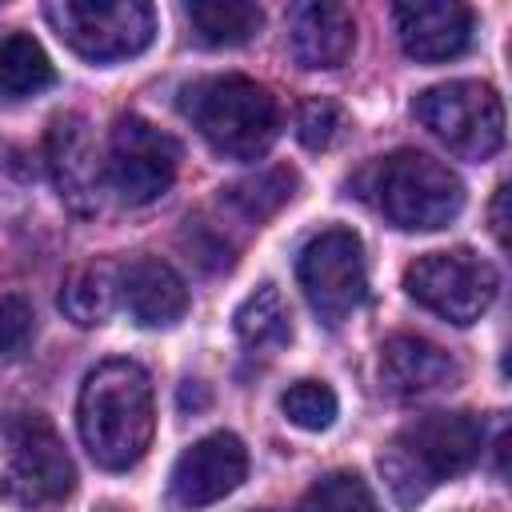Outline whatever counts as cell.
Segmentation results:
<instances>
[{
    "label": "cell",
    "mask_w": 512,
    "mask_h": 512,
    "mask_svg": "<svg viewBox=\"0 0 512 512\" xmlns=\"http://www.w3.org/2000/svg\"><path fill=\"white\" fill-rule=\"evenodd\" d=\"M76 428L88 456L108 472H128L144 460L156 432L152 380L136 360L96 364L76 400Z\"/></svg>",
    "instance_id": "obj_1"
},
{
    "label": "cell",
    "mask_w": 512,
    "mask_h": 512,
    "mask_svg": "<svg viewBox=\"0 0 512 512\" xmlns=\"http://www.w3.org/2000/svg\"><path fill=\"white\" fill-rule=\"evenodd\" d=\"M484 448V420L472 412H428L404 424L380 452V472L392 496L412 508L436 484L468 472Z\"/></svg>",
    "instance_id": "obj_2"
},
{
    "label": "cell",
    "mask_w": 512,
    "mask_h": 512,
    "mask_svg": "<svg viewBox=\"0 0 512 512\" xmlns=\"http://www.w3.org/2000/svg\"><path fill=\"white\" fill-rule=\"evenodd\" d=\"M184 116L212 144V152L228 160H256L272 148L280 132L276 96L248 76H208L180 92Z\"/></svg>",
    "instance_id": "obj_3"
},
{
    "label": "cell",
    "mask_w": 512,
    "mask_h": 512,
    "mask_svg": "<svg viewBox=\"0 0 512 512\" xmlns=\"http://www.w3.org/2000/svg\"><path fill=\"white\" fill-rule=\"evenodd\" d=\"M4 440V476L0 496L16 508H56L76 488V464L44 412H4L0 416Z\"/></svg>",
    "instance_id": "obj_4"
},
{
    "label": "cell",
    "mask_w": 512,
    "mask_h": 512,
    "mask_svg": "<svg viewBox=\"0 0 512 512\" xmlns=\"http://www.w3.org/2000/svg\"><path fill=\"white\" fill-rule=\"evenodd\" d=\"M376 208L404 232L448 228L464 208L460 176L416 148H400L376 164Z\"/></svg>",
    "instance_id": "obj_5"
},
{
    "label": "cell",
    "mask_w": 512,
    "mask_h": 512,
    "mask_svg": "<svg viewBox=\"0 0 512 512\" xmlns=\"http://www.w3.org/2000/svg\"><path fill=\"white\" fill-rule=\"evenodd\" d=\"M44 20L92 64L140 56L156 36V12L144 0H52L44 4Z\"/></svg>",
    "instance_id": "obj_6"
},
{
    "label": "cell",
    "mask_w": 512,
    "mask_h": 512,
    "mask_svg": "<svg viewBox=\"0 0 512 512\" xmlns=\"http://www.w3.org/2000/svg\"><path fill=\"white\" fill-rule=\"evenodd\" d=\"M416 120L456 156L488 160L504 144V104L492 84L448 80L432 84L412 100Z\"/></svg>",
    "instance_id": "obj_7"
},
{
    "label": "cell",
    "mask_w": 512,
    "mask_h": 512,
    "mask_svg": "<svg viewBox=\"0 0 512 512\" xmlns=\"http://www.w3.org/2000/svg\"><path fill=\"white\" fill-rule=\"evenodd\" d=\"M496 268L476 256L472 248H444V252H424L404 268V292L436 312L440 320L452 324H472L488 312L496 300Z\"/></svg>",
    "instance_id": "obj_8"
},
{
    "label": "cell",
    "mask_w": 512,
    "mask_h": 512,
    "mask_svg": "<svg viewBox=\"0 0 512 512\" xmlns=\"http://www.w3.org/2000/svg\"><path fill=\"white\" fill-rule=\"evenodd\" d=\"M296 280L312 304V312L340 328L364 300H368V264L364 244L352 228H324L300 248Z\"/></svg>",
    "instance_id": "obj_9"
},
{
    "label": "cell",
    "mask_w": 512,
    "mask_h": 512,
    "mask_svg": "<svg viewBox=\"0 0 512 512\" xmlns=\"http://www.w3.org/2000/svg\"><path fill=\"white\" fill-rule=\"evenodd\" d=\"M180 168V144L176 136H168L164 128H156L152 120L124 112L112 124L108 136V160H104V176L116 188V196L124 204H152L160 200Z\"/></svg>",
    "instance_id": "obj_10"
},
{
    "label": "cell",
    "mask_w": 512,
    "mask_h": 512,
    "mask_svg": "<svg viewBox=\"0 0 512 512\" xmlns=\"http://www.w3.org/2000/svg\"><path fill=\"white\" fill-rule=\"evenodd\" d=\"M48 172L60 200L76 216H96L104 204V160L96 152L92 128L80 112H64L48 124Z\"/></svg>",
    "instance_id": "obj_11"
},
{
    "label": "cell",
    "mask_w": 512,
    "mask_h": 512,
    "mask_svg": "<svg viewBox=\"0 0 512 512\" xmlns=\"http://www.w3.org/2000/svg\"><path fill=\"white\" fill-rule=\"evenodd\" d=\"M248 476V448L236 432H208L172 464V500L180 508H208L240 488Z\"/></svg>",
    "instance_id": "obj_12"
},
{
    "label": "cell",
    "mask_w": 512,
    "mask_h": 512,
    "mask_svg": "<svg viewBox=\"0 0 512 512\" xmlns=\"http://www.w3.org/2000/svg\"><path fill=\"white\" fill-rule=\"evenodd\" d=\"M392 24L400 36V48L420 64H440L460 56L472 44V8L456 0H420V4H396Z\"/></svg>",
    "instance_id": "obj_13"
},
{
    "label": "cell",
    "mask_w": 512,
    "mask_h": 512,
    "mask_svg": "<svg viewBox=\"0 0 512 512\" xmlns=\"http://www.w3.org/2000/svg\"><path fill=\"white\" fill-rule=\"evenodd\" d=\"M460 380V364L432 340L424 336H388L380 344V388L392 396H428V392H444Z\"/></svg>",
    "instance_id": "obj_14"
},
{
    "label": "cell",
    "mask_w": 512,
    "mask_h": 512,
    "mask_svg": "<svg viewBox=\"0 0 512 512\" xmlns=\"http://www.w3.org/2000/svg\"><path fill=\"white\" fill-rule=\"evenodd\" d=\"M288 48L300 68H340L356 48V20L332 0L296 4L288 16Z\"/></svg>",
    "instance_id": "obj_15"
},
{
    "label": "cell",
    "mask_w": 512,
    "mask_h": 512,
    "mask_svg": "<svg viewBox=\"0 0 512 512\" xmlns=\"http://www.w3.org/2000/svg\"><path fill=\"white\" fill-rule=\"evenodd\" d=\"M120 300L140 328H168L188 312V288L180 272L156 256H140L120 272Z\"/></svg>",
    "instance_id": "obj_16"
},
{
    "label": "cell",
    "mask_w": 512,
    "mask_h": 512,
    "mask_svg": "<svg viewBox=\"0 0 512 512\" xmlns=\"http://www.w3.org/2000/svg\"><path fill=\"white\" fill-rule=\"evenodd\" d=\"M192 32L208 48H236L248 44L264 28V8L252 0H192L184 8Z\"/></svg>",
    "instance_id": "obj_17"
},
{
    "label": "cell",
    "mask_w": 512,
    "mask_h": 512,
    "mask_svg": "<svg viewBox=\"0 0 512 512\" xmlns=\"http://www.w3.org/2000/svg\"><path fill=\"white\" fill-rule=\"evenodd\" d=\"M232 328L248 348H284L292 340V316L280 288L264 280L256 292H248L232 316Z\"/></svg>",
    "instance_id": "obj_18"
},
{
    "label": "cell",
    "mask_w": 512,
    "mask_h": 512,
    "mask_svg": "<svg viewBox=\"0 0 512 512\" xmlns=\"http://www.w3.org/2000/svg\"><path fill=\"white\" fill-rule=\"evenodd\" d=\"M116 292H120V280H116L112 264H84L64 280L60 312L80 328L104 324L112 316V308H116Z\"/></svg>",
    "instance_id": "obj_19"
},
{
    "label": "cell",
    "mask_w": 512,
    "mask_h": 512,
    "mask_svg": "<svg viewBox=\"0 0 512 512\" xmlns=\"http://www.w3.org/2000/svg\"><path fill=\"white\" fill-rule=\"evenodd\" d=\"M56 80V68L40 40L28 32H12L0 40V88L8 96H36Z\"/></svg>",
    "instance_id": "obj_20"
},
{
    "label": "cell",
    "mask_w": 512,
    "mask_h": 512,
    "mask_svg": "<svg viewBox=\"0 0 512 512\" xmlns=\"http://www.w3.org/2000/svg\"><path fill=\"white\" fill-rule=\"evenodd\" d=\"M296 192V172L292 168H260L256 176H244L228 188H220V200L228 208H236L244 220L260 224L272 212H280Z\"/></svg>",
    "instance_id": "obj_21"
},
{
    "label": "cell",
    "mask_w": 512,
    "mask_h": 512,
    "mask_svg": "<svg viewBox=\"0 0 512 512\" xmlns=\"http://www.w3.org/2000/svg\"><path fill=\"white\" fill-rule=\"evenodd\" d=\"M336 392L324 380H296L284 396H280V412L288 416V424L304 428V432H324L336 420Z\"/></svg>",
    "instance_id": "obj_22"
},
{
    "label": "cell",
    "mask_w": 512,
    "mask_h": 512,
    "mask_svg": "<svg viewBox=\"0 0 512 512\" xmlns=\"http://www.w3.org/2000/svg\"><path fill=\"white\" fill-rule=\"evenodd\" d=\"M304 508L308 512H380L372 488L356 472H328L324 480H316Z\"/></svg>",
    "instance_id": "obj_23"
},
{
    "label": "cell",
    "mask_w": 512,
    "mask_h": 512,
    "mask_svg": "<svg viewBox=\"0 0 512 512\" xmlns=\"http://www.w3.org/2000/svg\"><path fill=\"white\" fill-rule=\"evenodd\" d=\"M32 336H36V312L28 296L4 292L0 296V364L20 360L32 348Z\"/></svg>",
    "instance_id": "obj_24"
},
{
    "label": "cell",
    "mask_w": 512,
    "mask_h": 512,
    "mask_svg": "<svg viewBox=\"0 0 512 512\" xmlns=\"http://www.w3.org/2000/svg\"><path fill=\"white\" fill-rule=\"evenodd\" d=\"M340 132H344V108L336 100H328V96H316L296 112V136L312 152L332 148L340 140Z\"/></svg>",
    "instance_id": "obj_25"
},
{
    "label": "cell",
    "mask_w": 512,
    "mask_h": 512,
    "mask_svg": "<svg viewBox=\"0 0 512 512\" xmlns=\"http://www.w3.org/2000/svg\"><path fill=\"white\" fill-rule=\"evenodd\" d=\"M184 244H192V256H196V264H204V268H228V264H232L228 240L216 236V232H212L208 224H200V220H188Z\"/></svg>",
    "instance_id": "obj_26"
},
{
    "label": "cell",
    "mask_w": 512,
    "mask_h": 512,
    "mask_svg": "<svg viewBox=\"0 0 512 512\" xmlns=\"http://www.w3.org/2000/svg\"><path fill=\"white\" fill-rule=\"evenodd\" d=\"M504 208H508V184L496 188V196H492V212H488V216H492V236H496L500 248L508 244V212H504Z\"/></svg>",
    "instance_id": "obj_27"
},
{
    "label": "cell",
    "mask_w": 512,
    "mask_h": 512,
    "mask_svg": "<svg viewBox=\"0 0 512 512\" xmlns=\"http://www.w3.org/2000/svg\"><path fill=\"white\" fill-rule=\"evenodd\" d=\"M204 404H208V392H204V384L188 380V384L180 388V408H204Z\"/></svg>",
    "instance_id": "obj_28"
}]
</instances>
